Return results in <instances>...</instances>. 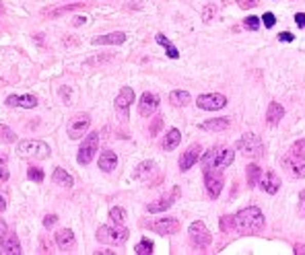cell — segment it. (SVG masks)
I'll use <instances>...</instances> for the list:
<instances>
[{
	"label": "cell",
	"instance_id": "obj_8",
	"mask_svg": "<svg viewBox=\"0 0 305 255\" xmlns=\"http://www.w3.org/2000/svg\"><path fill=\"white\" fill-rule=\"evenodd\" d=\"M188 232H190L192 245L198 247V249H204V247H208V245L213 243V235L208 232V228H206V224H204L202 220H194V222L190 224Z\"/></svg>",
	"mask_w": 305,
	"mask_h": 255
},
{
	"label": "cell",
	"instance_id": "obj_41",
	"mask_svg": "<svg viewBox=\"0 0 305 255\" xmlns=\"http://www.w3.org/2000/svg\"><path fill=\"white\" fill-rule=\"evenodd\" d=\"M289 151H295V153H299V155H305V138H303V140H297Z\"/></svg>",
	"mask_w": 305,
	"mask_h": 255
},
{
	"label": "cell",
	"instance_id": "obj_7",
	"mask_svg": "<svg viewBox=\"0 0 305 255\" xmlns=\"http://www.w3.org/2000/svg\"><path fill=\"white\" fill-rule=\"evenodd\" d=\"M282 167L284 171L293 177V179H301L305 177V155H299L295 151H289L282 159Z\"/></svg>",
	"mask_w": 305,
	"mask_h": 255
},
{
	"label": "cell",
	"instance_id": "obj_6",
	"mask_svg": "<svg viewBox=\"0 0 305 255\" xmlns=\"http://www.w3.org/2000/svg\"><path fill=\"white\" fill-rule=\"evenodd\" d=\"M89 125H91V115L89 113H77L68 119L66 123V132H68V138L70 140H79L87 134L89 130Z\"/></svg>",
	"mask_w": 305,
	"mask_h": 255
},
{
	"label": "cell",
	"instance_id": "obj_50",
	"mask_svg": "<svg viewBox=\"0 0 305 255\" xmlns=\"http://www.w3.org/2000/svg\"><path fill=\"white\" fill-rule=\"evenodd\" d=\"M0 15H3V5H0Z\"/></svg>",
	"mask_w": 305,
	"mask_h": 255
},
{
	"label": "cell",
	"instance_id": "obj_10",
	"mask_svg": "<svg viewBox=\"0 0 305 255\" xmlns=\"http://www.w3.org/2000/svg\"><path fill=\"white\" fill-rule=\"evenodd\" d=\"M196 105L204 111H219L227 105V97L221 93H204V95H198Z\"/></svg>",
	"mask_w": 305,
	"mask_h": 255
},
{
	"label": "cell",
	"instance_id": "obj_17",
	"mask_svg": "<svg viewBox=\"0 0 305 255\" xmlns=\"http://www.w3.org/2000/svg\"><path fill=\"white\" fill-rule=\"evenodd\" d=\"M178 196H180V189L176 187L171 196H167V198H161V200H157V202L148 204V206H146V210H148L150 214H161V212H165V210H169V208L174 206V202H176V198H178Z\"/></svg>",
	"mask_w": 305,
	"mask_h": 255
},
{
	"label": "cell",
	"instance_id": "obj_26",
	"mask_svg": "<svg viewBox=\"0 0 305 255\" xmlns=\"http://www.w3.org/2000/svg\"><path fill=\"white\" fill-rule=\"evenodd\" d=\"M52 181H54L56 185H62V187H72V185H74L72 175H68L62 167H56V171H54V175H52Z\"/></svg>",
	"mask_w": 305,
	"mask_h": 255
},
{
	"label": "cell",
	"instance_id": "obj_48",
	"mask_svg": "<svg viewBox=\"0 0 305 255\" xmlns=\"http://www.w3.org/2000/svg\"><path fill=\"white\" fill-rule=\"evenodd\" d=\"M5 208H7V202H5L3 196H0V212H5Z\"/></svg>",
	"mask_w": 305,
	"mask_h": 255
},
{
	"label": "cell",
	"instance_id": "obj_29",
	"mask_svg": "<svg viewBox=\"0 0 305 255\" xmlns=\"http://www.w3.org/2000/svg\"><path fill=\"white\" fill-rule=\"evenodd\" d=\"M155 39H157V44H159V46H163V48L167 50V56H169L171 60H178V58H180V52H178V50L171 46V41H169V39H167L163 33H157V37H155Z\"/></svg>",
	"mask_w": 305,
	"mask_h": 255
},
{
	"label": "cell",
	"instance_id": "obj_14",
	"mask_svg": "<svg viewBox=\"0 0 305 255\" xmlns=\"http://www.w3.org/2000/svg\"><path fill=\"white\" fill-rule=\"evenodd\" d=\"M148 228H153V230L159 232V235H176V232L180 230V220L174 218V216H169V218H159V220H155V222H150Z\"/></svg>",
	"mask_w": 305,
	"mask_h": 255
},
{
	"label": "cell",
	"instance_id": "obj_24",
	"mask_svg": "<svg viewBox=\"0 0 305 255\" xmlns=\"http://www.w3.org/2000/svg\"><path fill=\"white\" fill-rule=\"evenodd\" d=\"M116 167H118V157H116V153L105 151V153L99 155V169H101V171L109 173V171H113Z\"/></svg>",
	"mask_w": 305,
	"mask_h": 255
},
{
	"label": "cell",
	"instance_id": "obj_46",
	"mask_svg": "<svg viewBox=\"0 0 305 255\" xmlns=\"http://www.w3.org/2000/svg\"><path fill=\"white\" fill-rule=\"evenodd\" d=\"M295 23H297L301 29H305V13H297V15H295Z\"/></svg>",
	"mask_w": 305,
	"mask_h": 255
},
{
	"label": "cell",
	"instance_id": "obj_40",
	"mask_svg": "<svg viewBox=\"0 0 305 255\" xmlns=\"http://www.w3.org/2000/svg\"><path fill=\"white\" fill-rule=\"evenodd\" d=\"M262 21H264V27H274V23H276V17L272 15V13H264V17H262Z\"/></svg>",
	"mask_w": 305,
	"mask_h": 255
},
{
	"label": "cell",
	"instance_id": "obj_15",
	"mask_svg": "<svg viewBox=\"0 0 305 255\" xmlns=\"http://www.w3.org/2000/svg\"><path fill=\"white\" fill-rule=\"evenodd\" d=\"M200 157H202V146H200V144H192V146L180 157V169H182V171H190V169L198 163Z\"/></svg>",
	"mask_w": 305,
	"mask_h": 255
},
{
	"label": "cell",
	"instance_id": "obj_42",
	"mask_svg": "<svg viewBox=\"0 0 305 255\" xmlns=\"http://www.w3.org/2000/svg\"><path fill=\"white\" fill-rule=\"evenodd\" d=\"M56 220H58L56 214H48V216L44 218V226H46V228H52V226L56 224Z\"/></svg>",
	"mask_w": 305,
	"mask_h": 255
},
{
	"label": "cell",
	"instance_id": "obj_5",
	"mask_svg": "<svg viewBox=\"0 0 305 255\" xmlns=\"http://www.w3.org/2000/svg\"><path fill=\"white\" fill-rule=\"evenodd\" d=\"M97 241L107 243V245H124L128 241V228L122 224L116 226H99L97 228Z\"/></svg>",
	"mask_w": 305,
	"mask_h": 255
},
{
	"label": "cell",
	"instance_id": "obj_18",
	"mask_svg": "<svg viewBox=\"0 0 305 255\" xmlns=\"http://www.w3.org/2000/svg\"><path fill=\"white\" fill-rule=\"evenodd\" d=\"M9 107H21V109H33L37 107V99L33 95H11L7 97Z\"/></svg>",
	"mask_w": 305,
	"mask_h": 255
},
{
	"label": "cell",
	"instance_id": "obj_43",
	"mask_svg": "<svg viewBox=\"0 0 305 255\" xmlns=\"http://www.w3.org/2000/svg\"><path fill=\"white\" fill-rule=\"evenodd\" d=\"M237 5H239L241 9H254V7L258 5V0H237Z\"/></svg>",
	"mask_w": 305,
	"mask_h": 255
},
{
	"label": "cell",
	"instance_id": "obj_47",
	"mask_svg": "<svg viewBox=\"0 0 305 255\" xmlns=\"http://www.w3.org/2000/svg\"><path fill=\"white\" fill-rule=\"evenodd\" d=\"M7 230H9V228H7V222H5L3 218H0V239H3V237L7 235Z\"/></svg>",
	"mask_w": 305,
	"mask_h": 255
},
{
	"label": "cell",
	"instance_id": "obj_13",
	"mask_svg": "<svg viewBox=\"0 0 305 255\" xmlns=\"http://www.w3.org/2000/svg\"><path fill=\"white\" fill-rule=\"evenodd\" d=\"M157 107H159V97L155 93H148V91L142 93V97L138 101V113L142 117H150L153 113L157 111Z\"/></svg>",
	"mask_w": 305,
	"mask_h": 255
},
{
	"label": "cell",
	"instance_id": "obj_33",
	"mask_svg": "<svg viewBox=\"0 0 305 255\" xmlns=\"http://www.w3.org/2000/svg\"><path fill=\"white\" fill-rule=\"evenodd\" d=\"M109 218H111L113 224H124V220H126V212H124V208H120V206L111 208V210H109Z\"/></svg>",
	"mask_w": 305,
	"mask_h": 255
},
{
	"label": "cell",
	"instance_id": "obj_45",
	"mask_svg": "<svg viewBox=\"0 0 305 255\" xmlns=\"http://www.w3.org/2000/svg\"><path fill=\"white\" fill-rule=\"evenodd\" d=\"M299 212H301V216L305 218V189L299 194Z\"/></svg>",
	"mask_w": 305,
	"mask_h": 255
},
{
	"label": "cell",
	"instance_id": "obj_30",
	"mask_svg": "<svg viewBox=\"0 0 305 255\" xmlns=\"http://www.w3.org/2000/svg\"><path fill=\"white\" fill-rule=\"evenodd\" d=\"M153 167H155V163H153V161H144V163H140V165L136 167V171L132 173V177H134V179H144L146 175H150Z\"/></svg>",
	"mask_w": 305,
	"mask_h": 255
},
{
	"label": "cell",
	"instance_id": "obj_11",
	"mask_svg": "<svg viewBox=\"0 0 305 255\" xmlns=\"http://www.w3.org/2000/svg\"><path fill=\"white\" fill-rule=\"evenodd\" d=\"M223 173L221 171H204V187H206V194L217 200L223 192Z\"/></svg>",
	"mask_w": 305,
	"mask_h": 255
},
{
	"label": "cell",
	"instance_id": "obj_25",
	"mask_svg": "<svg viewBox=\"0 0 305 255\" xmlns=\"http://www.w3.org/2000/svg\"><path fill=\"white\" fill-rule=\"evenodd\" d=\"M182 142V132L178 130V128H171V130L165 134V140H163V151H174L178 148V144Z\"/></svg>",
	"mask_w": 305,
	"mask_h": 255
},
{
	"label": "cell",
	"instance_id": "obj_23",
	"mask_svg": "<svg viewBox=\"0 0 305 255\" xmlns=\"http://www.w3.org/2000/svg\"><path fill=\"white\" fill-rule=\"evenodd\" d=\"M282 117H284V107H282L280 103L272 101V103L268 105V109H266V121H268L270 125H276Z\"/></svg>",
	"mask_w": 305,
	"mask_h": 255
},
{
	"label": "cell",
	"instance_id": "obj_37",
	"mask_svg": "<svg viewBox=\"0 0 305 255\" xmlns=\"http://www.w3.org/2000/svg\"><path fill=\"white\" fill-rule=\"evenodd\" d=\"M9 179V169H7V159L0 155V181H7Z\"/></svg>",
	"mask_w": 305,
	"mask_h": 255
},
{
	"label": "cell",
	"instance_id": "obj_36",
	"mask_svg": "<svg viewBox=\"0 0 305 255\" xmlns=\"http://www.w3.org/2000/svg\"><path fill=\"white\" fill-rule=\"evenodd\" d=\"M243 27H245L247 31H258V29H260V19H258V17H247V19L243 21Z\"/></svg>",
	"mask_w": 305,
	"mask_h": 255
},
{
	"label": "cell",
	"instance_id": "obj_4",
	"mask_svg": "<svg viewBox=\"0 0 305 255\" xmlns=\"http://www.w3.org/2000/svg\"><path fill=\"white\" fill-rule=\"evenodd\" d=\"M17 151L23 159H48L52 155L50 146L42 140H21L17 144Z\"/></svg>",
	"mask_w": 305,
	"mask_h": 255
},
{
	"label": "cell",
	"instance_id": "obj_51",
	"mask_svg": "<svg viewBox=\"0 0 305 255\" xmlns=\"http://www.w3.org/2000/svg\"><path fill=\"white\" fill-rule=\"evenodd\" d=\"M0 253H3V245H0Z\"/></svg>",
	"mask_w": 305,
	"mask_h": 255
},
{
	"label": "cell",
	"instance_id": "obj_44",
	"mask_svg": "<svg viewBox=\"0 0 305 255\" xmlns=\"http://www.w3.org/2000/svg\"><path fill=\"white\" fill-rule=\"evenodd\" d=\"M278 41H282V44H291V41H293V33H291V31H282V33L278 35Z\"/></svg>",
	"mask_w": 305,
	"mask_h": 255
},
{
	"label": "cell",
	"instance_id": "obj_28",
	"mask_svg": "<svg viewBox=\"0 0 305 255\" xmlns=\"http://www.w3.org/2000/svg\"><path fill=\"white\" fill-rule=\"evenodd\" d=\"M245 177H247V187H256L258 181H260V177H262V169L256 163H252L245 169Z\"/></svg>",
	"mask_w": 305,
	"mask_h": 255
},
{
	"label": "cell",
	"instance_id": "obj_16",
	"mask_svg": "<svg viewBox=\"0 0 305 255\" xmlns=\"http://www.w3.org/2000/svg\"><path fill=\"white\" fill-rule=\"evenodd\" d=\"M258 183H260V189L266 192V194H270V196L278 194V189H280V177H278L274 171H266V173L260 177Z\"/></svg>",
	"mask_w": 305,
	"mask_h": 255
},
{
	"label": "cell",
	"instance_id": "obj_39",
	"mask_svg": "<svg viewBox=\"0 0 305 255\" xmlns=\"http://www.w3.org/2000/svg\"><path fill=\"white\" fill-rule=\"evenodd\" d=\"M217 13V9H215V5H208L206 9H204V13H202V19L206 21V23H211V19H213V15Z\"/></svg>",
	"mask_w": 305,
	"mask_h": 255
},
{
	"label": "cell",
	"instance_id": "obj_27",
	"mask_svg": "<svg viewBox=\"0 0 305 255\" xmlns=\"http://www.w3.org/2000/svg\"><path fill=\"white\" fill-rule=\"evenodd\" d=\"M169 103L176 105V107H186V105L190 103V93H188V91H182V89L171 91V95H169Z\"/></svg>",
	"mask_w": 305,
	"mask_h": 255
},
{
	"label": "cell",
	"instance_id": "obj_1",
	"mask_svg": "<svg viewBox=\"0 0 305 255\" xmlns=\"http://www.w3.org/2000/svg\"><path fill=\"white\" fill-rule=\"evenodd\" d=\"M264 228V214L256 206L241 208L235 214V230L239 235H256Z\"/></svg>",
	"mask_w": 305,
	"mask_h": 255
},
{
	"label": "cell",
	"instance_id": "obj_31",
	"mask_svg": "<svg viewBox=\"0 0 305 255\" xmlns=\"http://www.w3.org/2000/svg\"><path fill=\"white\" fill-rule=\"evenodd\" d=\"M134 253H136V255H150V253H153V241H148L146 237L140 239V243L134 247Z\"/></svg>",
	"mask_w": 305,
	"mask_h": 255
},
{
	"label": "cell",
	"instance_id": "obj_9",
	"mask_svg": "<svg viewBox=\"0 0 305 255\" xmlns=\"http://www.w3.org/2000/svg\"><path fill=\"white\" fill-rule=\"evenodd\" d=\"M97 148H99V132H91L87 138H83V144H81V148H79L77 161H79L81 165H89V163L93 161Z\"/></svg>",
	"mask_w": 305,
	"mask_h": 255
},
{
	"label": "cell",
	"instance_id": "obj_32",
	"mask_svg": "<svg viewBox=\"0 0 305 255\" xmlns=\"http://www.w3.org/2000/svg\"><path fill=\"white\" fill-rule=\"evenodd\" d=\"M15 140H17V134L11 130V128L0 125V142H5V144H13Z\"/></svg>",
	"mask_w": 305,
	"mask_h": 255
},
{
	"label": "cell",
	"instance_id": "obj_49",
	"mask_svg": "<svg viewBox=\"0 0 305 255\" xmlns=\"http://www.w3.org/2000/svg\"><path fill=\"white\" fill-rule=\"evenodd\" d=\"M295 253H305V247L303 245H295Z\"/></svg>",
	"mask_w": 305,
	"mask_h": 255
},
{
	"label": "cell",
	"instance_id": "obj_35",
	"mask_svg": "<svg viewBox=\"0 0 305 255\" xmlns=\"http://www.w3.org/2000/svg\"><path fill=\"white\" fill-rule=\"evenodd\" d=\"M27 177H29L31 181H35V183H42V181H44V171H42L40 167H29Z\"/></svg>",
	"mask_w": 305,
	"mask_h": 255
},
{
	"label": "cell",
	"instance_id": "obj_20",
	"mask_svg": "<svg viewBox=\"0 0 305 255\" xmlns=\"http://www.w3.org/2000/svg\"><path fill=\"white\" fill-rule=\"evenodd\" d=\"M0 245H3V253H7V255H19L21 253V245H19V239L15 232L7 230V235L3 237V243Z\"/></svg>",
	"mask_w": 305,
	"mask_h": 255
},
{
	"label": "cell",
	"instance_id": "obj_22",
	"mask_svg": "<svg viewBox=\"0 0 305 255\" xmlns=\"http://www.w3.org/2000/svg\"><path fill=\"white\" fill-rule=\"evenodd\" d=\"M126 41V33L116 31V33H107V35H99L93 39V46H118Z\"/></svg>",
	"mask_w": 305,
	"mask_h": 255
},
{
	"label": "cell",
	"instance_id": "obj_2",
	"mask_svg": "<svg viewBox=\"0 0 305 255\" xmlns=\"http://www.w3.org/2000/svg\"><path fill=\"white\" fill-rule=\"evenodd\" d=\"M200 159H202V171H221L235 161V151L227 146H213Z\"/></svg>",
	"mask_w": 305,
	"mask_h": 255
},
{
	"label": "cell",
	"instance_id": "obj_34",
	"mask_svg": "<svg viewBox=\"0 0 305 255\" xmlns=\"http://www.w3.org/2000/svg\"><path fill=\"white\" fill-rule=\"evenodd\" d=\"M221 230H225V232H231V230H235V214H225V216H221Z\"/></svg>",
	"mask_w": 305,
	"mask_h": 255
},
{
	"label": "cell",
	"instance_id": "obj_3",
	"mask_svg": "<svg viewBox=\"0 0 305 255\" xmlns=\"http://www.w3.org/2000/svg\"><path fill=\"white\" fill-rule=\"evenodd\" d=\"M237 151H239L243 157L258 159V157L264 155V142H262L260 136H256L254 132H245V134L237 140Z\"/></svg>",
	"mask_w": 305,
	"mask_h": 255
},
{
	"label": "cell",
	"instance_id": "obj_38",
	"mask_svg": "<svg viewBox=\"0 0 305 255\" xmlns=\"http://www.w3.org/2000/svg\"><path fill=\"white\" fill-rule=\"evenodd\" d=\"M161 125H163V117L157 115L155 121H153V125H150V136H157V132L161 130Z\"/></svg>",
	"mask_w": 305,
	"mask_h": 255
},
{
	"label": "cell",
	"instance_id": "obj_19",
	"mask_svg": "<svg viewBox=\"0 0 305 255\" xmlns=\"http://www.w3.org/2000/svg\"><path fill=\"white\" fill-rule=\"evenodd\" d=\"M231 125V117H217V119H206L198 128L204 132H223Z\"/></svg>",
	"mask_w": 305,
	"mask_h": 255
},
{
	"label": "cell",
	"instance_id": "obj_12",
	"mask_svg": "<svg viewBox=\"0 0 305 255\" xmlns=\"http://www.w3.org/2000/svg\"><path fill=\"white\" fill-rule=\"evenodd\" d=\"M132 103H134V89L122 87V91H120L118 97H116V109L120 111L122 119H128V109H130Z\"/></svg>",
	"mask_w": 305,
	"mask_h": 255
},
{
	"label": "cell",
	"instance_id": "obj_21",
	"mask_svg": "<svg viewBox=\"0 0 305 255\" xmlns=\"http://www.w3.org/2000/svg\"><path fill=\"white\" fill-rule=\"evenodd\" d=\"M56 243H58V247H60L62 251H72L74 245H77L74 235H72L70 228H62V230H58V232H56Z\"/></svg>",
	"mask_w": 305,
	"mask_h": 255
}]
</instances>
